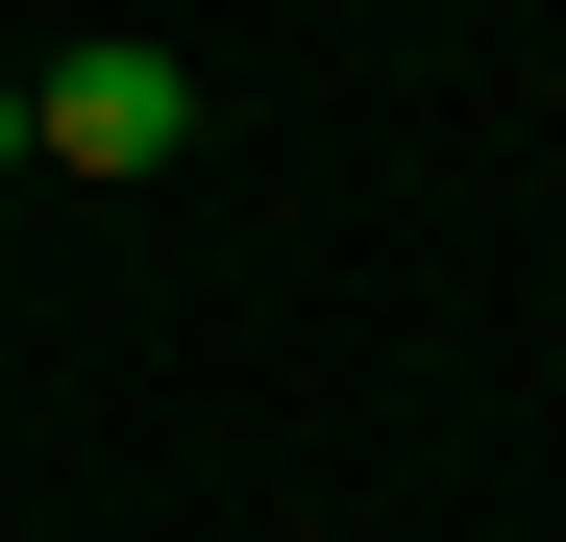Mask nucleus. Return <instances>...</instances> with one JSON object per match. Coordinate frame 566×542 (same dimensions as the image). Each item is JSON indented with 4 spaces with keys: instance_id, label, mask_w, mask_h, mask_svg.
<instances>
[{
    "instance_id": "1",
    "label": "nucleus",
    "mask_w": 566,
    "mask_h": 542,
    "mask_svg": "<svg viewBox=\"0 0 566 542\" xmlns=\"http://www.w3.org/2000/svg\"><path fill=\"white\" fill-rule=\"evenodd\" d=\"M25 124H50V173L148 198V173L198 148V74H172V50H50V74H25Z\"/></svg>"
},
{
    "instance_id": "2",
    "label": "nucleus",
    "mask_w": 566,
    "mask_h": 542,
    "mask_svg": "<svg viewBox=\"0 0 566 542\" xmlns=\"http://www.w3.org/2000/svg\"><path fill=\"white\" fill-rule=\"evenodd\" d=\"M0 173H50V124H25V74H0Z\"/></svg>"
}]
</instances>
